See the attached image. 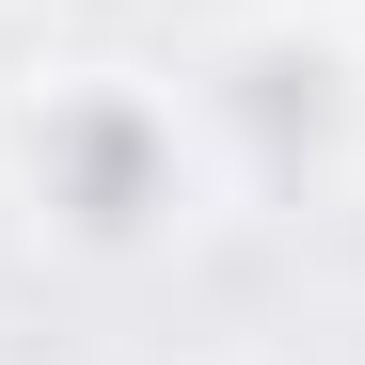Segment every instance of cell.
<instances>
[{
    "mask_svg": "<svg viewBox=\"0 0 365 365\" xmlns=\"http://www.w3.org/2000/svg\"><path fill=\"white\" fill-rule=\"evenodd\" d=\"M191 175H207V128H191V96L143 80V64H48L0 111V191H16L32 238H64V255H159V238L191 222Z\"/></svg>",
    "mask_w": 365,
    "mask_h": 365,
    "instance_id": "cell-1",
    "label": "cell"
},
{
    "mask_svg": "<svg viewBox=\"0 0 365 365\" xmlns=\"http://www.w3.org/2000/svg\"><path fill=\"white\" fill-rule=\"evenodd\" d=\"M191 128L255 175V191H334L349 143H365V48L334 0H270V16H238L191 80Z\"/></svg>",
    "mask_w": 365,
    "mask_h": 365,
    "instance_id": "cell-2",
    "label": "cell"
},
{
    "mask_svg": "<svg viewBox=\"0 0 365 365\" xmlns=\"http://www.w3.org/2000/svg\"><path fill=\"white\" fill-rule=\"evenodd\" d=\"M48 64H64V48H48V0H0V111H16Z\"/></svg>",
    "mask_w": 365,
    "mask_h": 365,
    "instance_id": "cell-3",
    "label": "cell"
},
{
    "mask_svg": "<svg viewBox=\"0 0 365 365\" xmlns=\"http://www.w3.org/2000/svg\"><path fill=\"white\" fill-rule=\"evenodd\" d=\"M334 16H349V48H365V0H334Z\"/></svg>",
    "mask_w": 365,
    "mask_h": 365,
    "instance_id": "cell-4",
    "label": "cell"
}]
</instances>
